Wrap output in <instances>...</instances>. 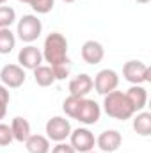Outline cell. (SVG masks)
I'll return each instance as SVG.
<instances>
[{
	"label": "cell",
	"mask_w": 151,
	"mask_h": 153,
	"mask_svg": "<svg viewBox=\"0 0 151 153\" xmlns=\"http://www.w3.org/2000/svg\"><path fill=\"white\" fill-rule=\"evenodd\" d=\"M126 96L130 100V103L133 105L135 112L139 111H144L146 103H148V91L144 85H132L128 91H126Z\"/></svg>",
	"instance_id": "cell-15"
},
{
	"label": "cell",
	"mask_w": 151,
	"mask_h": 153,
	"mask_svg": "<svg viewBox=\"0 0 151 153\" xmlns=\"http://www.w3.org/2000/svg\"><path fill=\"white\" fill-rule=\"evenodd\" d=\"M80 103H82V98H80V96H73V94H70V96L62 102V112L68 116V117L75 119L76 111H78Z\"/></svg>",
	"instance_id": "cell-21"
},
{
	"label": "cell",
	"mask_w": 151,
	"mask_h": 153,
	"mask_svg": "<svg viewBox=\"0 0 151 153\" xmlns=\"http://www.w3.org/2000/svg\"><path fill=\"white\" fill-rule=\"evenodd\" d=\"M18 64L23 70H36L38 66L43 64V53L38 46L27 45L18 52Z\"/></svg>",
	"instance_id": "cell-10"
},
{
	"label": "cell",
	"mask_w": 151,
	"mask_h": 153,
	"mask_svg": "<svg viewBox=\"0 0 151 153\" xmlns=\"http://www.w3.org/2000/svg\"><path fill=\"white\" fill-rule=\"evenodd\" d=\"M50 152H52V153H76L75 150H73V146H71L70 143H66V141L57 143V144H55Z\"/></svg>",
	"instance_id": "cell-25"
},
{
	"label": "cell",
	"mask_w": 151,
	"mask_h": 153,
	"mask_svg": "<svg viewBox=\"0 0 151 153\" xmlns=\"http://www.w3.org/2000/svg\"><path fill=\"white\" fill-rule=\"evenodd\" d=\"M52 68V66H50ZM53 75H55V80H66L70 76V71H71V64H61V66H53L52 68Z\"/></svg>",
	"instance_id": "cell-24"
},
{
	"label": "cell",
	"mask_w": 151,
	"mask_h": 153,
	"mask_svg": "<svg viewBox=\"0 0 151 153\" xmlns=\"http://www.w3.org/2000/svg\"><path fill=\"white\" fill-rule=\"evenodd\" d=\"M70 144L73 146V150L76 153H87V152H93L94 146H96V137L94 134L85 128V126H80V128H75L71 130L70 134Z\"/></svg>",
	"instance_id": "cell-6"
},
{
	"label": "cell",
	"mask_w": 151,
	"mask_h": 153,
	"mask_svg": "<svg viewBox=\"0 0 151 153\" xmlns=\"http://www.w3.org/2000/svg\"><path fill=\"white\" fill-rule=\"evenodd\" d=\"M25 148L29 153H50V139L46 135L30 134V137L25 141Z\"/></svg>",
	"instance_id": "cell-17"
},
{
	"label": "cell",
	"mask_w": 151,
	"mask_h": 153,
	"mask_svg": "<svg viewBox=\"0 0 151 153\" xmlns=\"http://www.w3.org/2000/svg\"><path fill=\"white\" fill-rule=\"evenodd\" d=\"M11 102V94H9V89L5 85L0 84V105H9Z\"/></svg>",
	"instance_id": "cell-26"
},
{
	"label": "cell",
	"mask_w": 151,
	"mask_h": 153,
	"mask_svg": "<svg viewBox=\"0 0 151 153\" xmlns=\"http://www.w3.org/2000/svg\"><path fill=\"white\" fill-rule=\"evenodd\" d=\"M62 2H66V4H73L75 0H62Z\"/></svg>",
	"instance_id": "cell-29"
},
{
	"label": "cell",
	"mask_w": 151,
	"mask_h": 153,
	"mask_svg": "<svg viewBox=\"0 0 151 153\" xmlns=\"http://www.w3.org/2000/svg\"><path fill=\"white\" fill-rule=\"evenodd\" d=\"M87 153H98V152H94V150H93V152H87Z\"/></svg>",
	"instance_id": "cell-31"
},
{
	"label": "cell",
	"mask_w": 151,
	"mask_h": 153,
	"mask_svg": "<svg viewBox=\"0 0 151 153\" xmlns=\"http://www.w3.org/2000/svg\"><path fill=\"white\" fill-rule=\"evenodd\" d=\"M11 132H13V139H14V141L25 143V141L30 137V134H32L30 123H29L25 117L16 116V117H13V121H11Z\"/></svg>",
	"instance_id": "cell-14"
},
{
	"label": "cell",
	"mask_w": 151,
	"mask_h": 153,
	"mask_svg": "<svg viewBox=\"0 0 151 153\" xmlns=\"http://www.w3.org/2000/svg\"><path fill=\"white\" fill-rule=\"evenodd\" d=\"M100 117H101V105L91 98H82V103L75 116L76 121L85 126H91V125H96L100 121Z\"/></svg>",
	"instance_id": "cell-7"
},
{
	"label": "cell",
	"mask_w": 151,
	"mask_h": 153,
	"mask_svg": "<svg viewBox=\"0 0 151 153\" xmlns=\"http://www.w3.org/2000/svg\"><path fill=\"white\" fill-rule=\"evenodd\" d=\"M32 71H34V82L38 84L39 87H50L52 84L57 82L53 71H52V68L48 64H41V66H38Z\"/></svg>",
	"instance_id": "cell-18"
},
{
	"label": "cell",
	"mask_w": 151,
	"mask_h": 153,
	"mask_svg": "<svg viewBox=\"0 0 151 153\" xmlns=\"http://www.w3.org/2000/svg\"><path fill=\"white\" fill-rule=\"evenodd\" d=\"M21 4H29L38 14H48L53 5H55V0H18Z\"/></svg>",
	"instance_id": "cell-20"
},
{
	"label": "cell",
	"mask_w": 151,
	"mask_h": 153,
	"mask_svg": "<svg viewBox=\"0 0 151 153\" xmlns=\"http://www.w3.org/2000/svg\"><path fill=\"white\" fill-rule=\"evenodd\" d=\"M80 55L84 59V62L91 64V66H96L103 61L105 57V48L100 41H94V39H89L82 45V50H80Z\"/></svg>",
	"instance_id": "cell-11"
},
{
	"label": "cell",
	"mask_w": 151,
	"mask_h": 153,
	"mask_svg": "<svg viewBox=\"0 0 151 153\" xmlns=\"http://www.w3.org/2000/svg\"><path fill=\"white\" fill-rule=\"evenodd\" d=\"M135 2H139V4H150L151 0H135Z\"/></svg>",
	"instance_id": "cell-28"
},
{
	"label": "cell",
	"mask_w": 151,
	"mask_h": 153,
	"mask_svg": "<svg viewBox=\"0 0 151 153\" xmlns=\"http://www.w3.org/2000/svg\"><path fill=\"white\" fill-rule=\"evenodd\" d=\"M43 32V23L36 14H23L16 25V38L27 45H32Z\"/></svg>",
	"instance_id": "cell-3"
},
{
	"label": "cell",
	"mask_w": 151,
	"mask_h": 153,
	"mask_svg": "<svg viewBox=\"0 0 151 153\" xmlns=\"http://www.w3.org/2000/svg\"><path fill=\"white\" fill-rule=\"evenodd\" d=\"M5 114H7V105H0V121L5 117Z\"/></svg>",
	"instance_id": "cell-27"
},
{
	"label": "cell",
	"mask_w": 151,
	"mask_h": 153,
	"mask_svg": "<svg viewBox=\"0 0 151 153\" xmlns=\"http://www.w3.org/2000/svg\"><path fill=\"white\" fill-rule=\"evenodd\" d=\"M117 85H119V75H117V71H114L110 68L100 70V71L94 75V80H93V87H94L96 93L101 94V96H105V94L115 91Z\"/></svg>",
	"instance_id": "cell-8"
},
{
	"label": "cell",
	"mask_w": 151,
	"mask_h": 153,
	"mask_svg": "<svg viewBox=\"0 0 151 153\" xmlns=\"http://www.w3.org/2000/svg\"><path fill=\"white\" fill-rule=\"evenodd\" d=\"M43 61L48 62V66H61V64H71L68 57V39L61 32L48 34L43 43Z\"/></svg>",
	"instance_id": "cell-1"
},
{
	"label": "cell",
	"mask_w": 151,
	"mask_h": 153,
	"mask_svg": "<svg viewBox=\"0 0 151 153\" xmlns=\"http://www.w3.org/2000/svg\"><path fill=\"white\" fill-rule=\"evenodd\" d=\"M71 123H70V119H66L64 116H53V117H50L48 121H46V125H44V134H46V137L50 139V141H53V143H62V141H66L68 137H70V134H71Z\"/></svg>",
	"instance_id": "cell-5"
},
{
	"label": "cell",
	"mask_w": 151,
	"mask_h": 153,
	"mask_svg": "<svg viewBox=\"0 0 151 153\" xmlns=\"http://www.w3.org/2000/svg\"><path fill=\"white\" fill-rule=\"evenodd\" d=\"M132 117H133L132 126H133V130L139 135H142V137L151 135V112H148V111H139V112H135Z\"/></svg>",
	"instance_id": "cell-16"
},
{
	"label": "cell",
	"mask_w": 151,
	"mask_h": 153,
	"mask_svg": "<svg viewBox=\"0 0 151 153\" xmlns=\"http://www.w3.org/2000/svg\"><path fill=\"white\" fill-rule=\"evenodd\" d=\"M101 111L109 116V117L117 119V121L132 119V116L135 114V109H133V105L130 103L126 93L117 91V89L103 96V109H101Z\"/></svg>",
	"instance_id": "cell-2"
},
{
	"label": "cell",
	"mask_w": 151,
	"mask_h": 153,
	"mask_svg": "<svg viewBox=\"0 0 151 153\" xmlns=\"http://www.w3.org/2000/svg\"><path fill=\"white\" fill-rule=\"evenodd\" d=\"M16 46V34L11 29H0V53L7 55Z\"/></svg>",
	"instance_id": "cell-19"
},
{
	"label": "cell",
	"mask_w": 151,
	"mask_h": 153,
	"mask_svg": "<svg viewBox=\"0 0 151 153\" xmlns=\"http://www.w3.org/2000/svg\"><path fill=\"white\" fill-rule=\"evenodd\" d=\"M16 22V11L9 5H0V29H11Z\"/></svg>",
	"instance_id": "cell-22"
},
{
	"label": "cell",
	"mask_w": 151,
	"mask_h": 153,
	"mask_svg": "<svg viewBox=\"0 0 151 153\" xmlns=\"http://www.w3.org/2000/svg\"><path fill=\"white\" fill-rule=\"evenodd\" d=\"M5 2H7V0H0V5H4V4H5Z\"/></svg>",
	"instance_id": "cell-30"
},
{
	"label": "cell",
	"mask_w": 151,
	"mask_h": 153,
	"mask_svg": "<svg viewBox=\"0 0 151 153\" xmlns=\"http://www.w3.org/2000/svg\"><path fill=\"white\" fill-rule=\"evenodd\" d=\"M93 91V78L87 73H80L70 80V94L85 98Z\"/></svg>",
	"instance_id": "cell-13"
},
{
	"label": "cell",
	"mask_w": 151,
	"mask_h": 153,
	"mask_svg": "<svg viewBox=\"0 0 151 153\" xmlns=\"http://www.w3.org/2000/svg\"><path fill=\"white\" fill-rule=\"evenodd\" d=\"M123 76L132 85H144L151 82V70L142 61H128L123 66Z\"/></svg>",
	"instance_id": "cell-4"
},
{
	"label": "cell",
	"mask_w": 151,
	"mask_h": 153,
	"mask_svg": "<svg viewBox=\"0 0 151 153\" xmlns=\"http://www.w3.org/2000/svg\"><path fill=\"white\" fill-rule=\"evenodd\" d=\"M13 132H11V126L5 125V123H0V146H9L13 143Z\"/></svg>",
	"instance_id": "cell-23"
},
{
	"label": "cell",
	"mask_w": 151,
	"mask_h": 153,
	"mask_svg": "<svg viewBox=\"0 0 151 153\" xmlns=\"http://www.w3.org/2000/svg\"><path fill=\"white\" fill-rule=\"evenodd\" d=\"M123 144V135L117 130H103L96 137V146L103 153H114L117 152Z\"/></svg>",
	"instance_id": "cell-12"
},
{
	"label": "cell",
	"mask_w": 151,
	"mask_h": 153,
	"mask_svg": "<svg viewBox=\"0 0 151 153\" xmlns=\"http://www.w3.org/2000/svg\"><path fill=\"white\" fill-rule=\"evenodd\" d=\"M25 70L20 64H5L0 70V82L7 89H18L25 84Z\"/></svg>",
	"instance_id": "cell-9"
}]
</instances>
